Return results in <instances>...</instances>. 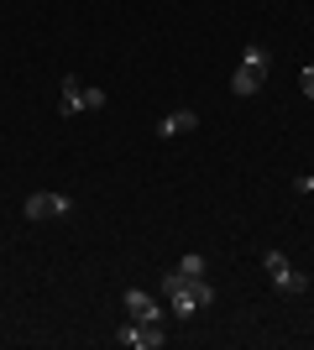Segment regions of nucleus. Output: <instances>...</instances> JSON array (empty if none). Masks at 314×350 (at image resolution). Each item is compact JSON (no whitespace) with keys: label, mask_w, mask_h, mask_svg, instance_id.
<instances>
[{"label":"nucleus","mask_w":314,"mask_h":350,"mask_svg":"<svg viewBox=\"0 0 314 350\" xmlns=\"http://www.w3.org/2000/svg\"><path fill=\"white\" fill-rule=\"evenodd\" d=\"M267 73H272V53H267V42H246V53H241L236 73H231V89H236L241 100H252V94H262Z\"/></svg>","instance_id":"1"},{"label":"nucleus","mask_w":314,"mask_h":350,"mask_svg":"<svg viewBox=\"0 0 314 350\" xmlns=\"http://www.w3.org/2000/svg\"><path fill=\"white\" fill-rule=\"evenodd\" d=\"M262 267H267V278H272V288H278V293H309V278L288 262L283 251H262Z\"/></svg>","instance_id":"4"},{"label":"nucleus","mask_w":314,"mask_h":350,"mask_svg":"<svg viewBox=\"0 0 314 350\" xmlns=\"http://www.w3.org/2000/svg\"><path fill=\"white\" fill-rule=\"evenodd\" d=\"M209 304H215V288H209L205 278H189L173 298H168V314H173V319H194V314H205Z\"/></svg>","instance_id":"2"},{"label":"nucleus","mask_w":314,"mask_h":350,"mask_svg":"<svg viewBox=\"0 0 314 350\" xmlns=\"http://www.w3.org/2000/svg\"><path fill=\"white\" fill-rule=\"evenodd\" d=\"M68 209L74 204L63 193H27V219H63Z\"/></svg>","instance_id":"7"},{"label":"nucleus","mask_w":314,"mask_h":350,"mask_svg":"<svg viewBox=\"0 0 314 350\" xmlns=\"http://www.w3.org/2000/svg\"><path fill=\"white\" fill-rule=\"evenodd\" d=\"M58 110L63 116H79V110H105V89H94V84H84V79H63V100H58Z\"/></svg>","instance_id":"3"},{"label":"nucleus","mask_w":314,"mask_h":350,"mask_svg":"<svg viewBox=\"0 0 314 350\" xmlns=\"http://www.w3.org/2000/svg\"><path fill=\"white\" fill-rule=\"evenodd\" d=\"M116 340H120V345H136V350H163V345H168V329H163V324L126 319V324L116 329Z\"/></svg>","instance_id":"6"},{"label":"nucleus","mask_w":314,"mask_h":350,"mask_svg":"<svg viewBox=\"0 0 314 350\" xmlns=\"http://www.w3.org/2000/svg\"><path fill=\"white\" fill-rule=\"evenodd\" d=\"M194 126H199L194 110H173V116L157 120V136H183V131H194Z\"/></svg>","instance_id":"8"},{"label":"nucleus","mask_w":314,"mask_h":350,"mask_svg":"<svg viewBox=\"0 0 314 350\" xmlns=\"http://www.w3.org/2000/svg\"><path fill=\"white\" fill-rule=\"evenodd\" d=\"M120 304H126V319L163 324V329H168V314H163V304H157V298H152L147 288H126V293H120Z\"/></svg>","instance_id":"5"},{"label":"nucleus","mask_w":314,"mask_h":350,"mask_svg":"<svg viewBox=\"0 0 314 350\" xmlns=\"http://www.w3.org/2000/svg\"><path fill=\"white\" fill-rule=\"evenodd\" d=\"M299 89H304V94H309V100H314V63H309V68L299 73Z\"/></svg>","instance_id":"10"},{"label":"nucleus","mask_w":314,"mask_h":350,"mask_svg":"<svg viewBox=\"0 0 314 350\" xmlns=\"http://www.w3.org/2000/svg\"><path fill=\"white\" fill-rule=\"evenodd\" d=\"M299 193H314V173H304V178H299Z\"/></svg>","instance_id":"11"},{"label":"nucleus","mask_w":314,"mask_h":350,"mask_svg":"<svg viewBox=\"0 0 314 350\" xmlns=\"http://www.w3.org/2000/svg\"><path fill=\"white\" fill-rule=\"evenodd\" d=\"M179 272H183V278H205V272H209V262L199 256V251H189V256L179 262Z\"/></svg>","instance_id":"9"}]
</instances>
